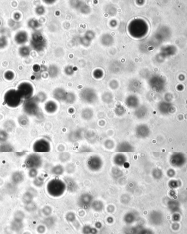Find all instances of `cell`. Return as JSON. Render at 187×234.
Masks as SVG:
<instances>
[{
	"mask_svg": "<svg viewBox=\"0 0 187 234\" xmlns=\"http://www.w3.org/2000/svg\"><path fill=\"white\" fill-rule=\"evenodd\" d=\"M24 218H25V214L23 212L18 211L15 213L14 215V220H13L23 222Z\"/></svg>",
	"mask_w": 187,
	"mask_h": 234,
	"instance_id": "cell-34",
	"label": "cell"
},
{
	"mask_svg": "<svg viewBox=\"0 0 187 234\" xmlns=\"http://www.w3.org/2000/svg\"><path fill=\"white\" fill-rule=\"evenodd\" d=\"M24 227L23 222L13 220L11 224V228L13 231L15 232L21 231Z\"/></svg>",
	"mask_w": 187,
	"mask_h": 234,
	"instance_id": "cell-19",
	"label": "cell"
},
{
	"mask_svg": "<svg viewBox=\"0 0 187 234\" xmlns=\"http://www.w3.org/2000/svg\"><path fill=\"white\" fill-rule=\"evenodd\" d=\"M79 97L83 102L88 104H93L97 100L96 92L91 88H85L82 90L79 93Z\"/></svg>",
	"mask_w": 187,
	"mask_h": 234,
	"instance_id": "cell-2",
	"label": "cell"
},
{
	"mask_svg": "<svg viewBox=\"0 0 187 234\" xmlns=\"http://www.w3.org/2000/svg\"><path fill=\"white\" fill-rule=\"evenodd\" d=\"M66 189V187L64 182L59 179H53L47 184V191L50 196L56 198L62 196Z\"/></svg>",
	"mask_w": 187,
	"mask_h": 234,
	"instance_id": "cell-1",
	"label": "cell"
},
{
	"mask_svg": "<svg viewBox=\"0 0 187 234\" xmlns=\"http://www.w3.org/2000/svg\"><path fill=\"white\" fill-rule=\"evenodd\" d=\"M127 157L123 153H118L114 155L113 161L116 166L117 167H122L127 163Z\"/></svg>",
	"mask_w": 187,
	"mask_h": 234,
	"instance_id": "cell-11",
	"label": "cell"
},
{
	"mask_svg": "<svg viewBox=\"0 0 187 234\" xmlns=\"http://www.w3.org/2000/svg\"><path fill=\"white\" fill-rule=\"evenodd\" d=\"M24 179L23 173L19 171L14 173L12 176V182L15 185H18L22 183Z\"/></svg>",
	"mask_w": 187,
	"mask_h": 234,
	"instance_id": "cell-17",
	"label": "cell"
},
{
	"mask_svg": "<svg viewBox=\"0 0 187 234\" xmlns=\"http://www.w3.org/2000/svg\"><path fill=\"white\" fill-rule=\"evenodd\" d=\"M25 111L27 113L31 115H35L37 113L38 110V106L37 103L34 101H30L25 106Z\"/></svg>",
	"mask_w": 187,
	"mask_h": 234,
	"instance_id": "cell-12",
	"label": "cell"
},
{
	"mask_svg": "<svg viewBox=\"0 0 187 234\" xmlns=\"http://www.w3.org/2000/svg\"><path fill=\"white\" fill-rule=\"evenodd\" d=\"M14 149L12 146L8 144H3L0 145V152H13Z\"/></svg>",
	"mask_w": 187,
	"mask_h": 234,
	"instance_id": "cell-33",
	"label": "cell"
},
{
	"mask_svg": "<svg viewBox=\"0 0 187 234\" xmlns=\"http://www.w3.org/2000/svg\"><path fill=\"white\" fill-rule=\"evenodd\" d=\"M52 212V209L49 206H46L43 208V213L46 216H49Z\"/></svg>",
	"mask_w": 187,
	"mask_h": 234,
	"instance_id": "cell-45",
	"label": "cell"
},
{
	"mask_svg": "<svg viewBox=\"0 0 187 234\" xmlns=\"http://www.w3.org/2000/svg\"><path fill=\"white\" fill-rule=\"evenodd\" d=\"M93 201V196L91 194L89 193H84L79 196L78 204L80 207L84 210H87L91 207Z\"/></svg>",
	"mask_w": 187,
	"mask_h": 234,
	"instance_id": "cell-7",
	"label": "cell"
},
{
	"mask_svg": "<svg viewBox=\"0 0 187 234\" xmlns=\"http://www.w3.org/2000/svg\"><path fill=\"white\" fill-rule=\"evenodd\" d=\"M33 198V195L32 193V192L28 191L24 195L23 197V201L25 204H27L32 202Z\"/></svg>",
	"mask_w": 187,
	"mask_h": 234,
	"instance_id": "cell-26",
	"label": "cell"
},
{
	"mask_svg": "<svg viewBox=\"0 0 187 234\" xmlns=\"http://www.w3.org/2000/svg\"><path fill=\"white\" fill-rule=\"evenodd\" d=\"M94 116V112L90 108H85L81 112V117L85 120H90Z\"/></svg>",
	"mask_w": 187,
	"mask_h": 234,
	"instance_id": "cell-18",
	"label": "cell"
},
{
	"mask_svg": "<svg viewBox=\"0 0 187 234\" xmlns=\"http://www.w3.org/2000/svg\"><path fill=\"white\" fill-rule=\"evenodd\" d=\"M79 152H92V150L90 148L87 146H82L79 149Z\"/></svg>",
	"mask_w": 187,
	"mask_h": 234,
	"instance_id": "cell-44",
	"label": "cell"
},
{
	"mask_svg": "<svg viewBox=\"0 0 187 234\" xmlns=\"http://www.w3.org/2000/svg\"><path fill=\"white\" fill-rule=\"evenodd\" d=\"M103 164L102 158L97 155L90 157L87 162L88 169L93 172H97L101 170L103 167Z\"/></svg>",
	"mask_w": 187,
	"mask_h": 234,
	"instance_id": "cell-4",
	"label": "cell"
},
{
	"mask_svg": "<svg viewBox=\"0 0 187 234\" xmlns=\"http://www.w3.org/2000/svg\"><path fill=\"white\" fill-rule=\"evenodd\" d=\"M8 137V134L7 132L3 130H1L0 131V142H5Z\"/></svg>",
	"mask_w": 187,
	"mask_h": 234,
	"instance_id": "cell-38",
	"label": "cell"
},
{
	"mask_svg": "<svg viewBox=\"0 0 187 234\" xmlns=\"http://www.w3.org/2000/svg\"><path fill=\"white\" fill-rule=\"evenodd\" d=\"M115 151L117 153H128L134 152V147L129 142L123 141L121 142L116 147Z\"/></svg>",
	"mask_w": 187,
	"mask_h": 234,
	"instance_id": "cell-8",
	"label": "cell"
},
{
	"mask_svg": "<svg viewBox=\"0 0 187 234\" xmlns=\"http://www.w3.org/2000/svg\"><path fill=\"white\" fill-rule=\"evenodd\" d=\"M84 136L88 142L90 143H94L97 140V135L95 132L92 131H87L84 134Z\"/></svg>",
	"mask_w": 187,
	"mask_h": 234,
	"instance_id": "cell-22",
	"label": "cell"
},
{
	"mask_svg": "<svg viewBox=\"0 0 187 234\" xmlns=\"http://www.w3.org/2000/svg\"><path fill=\"white\" fill-rule=\"evenodd\" d=\"M22 97L20 93H18L15 91H10L8 92L5 95V102L8 105L15 107L18 106L21 104Z\"/></svg>",
	"mask_w": 187,
	"mask_h": 234,
	"instance_id": "cell-3",
	"label": "cell"
},
{
	"mask_svg": "<svg viewBox=\"0 0 187 234\" xmlns=\"http://www.w3.org/2000/svg\"><path fill=\"white\" fill-rule=\"evenodd\" d=\"M114 112L119 117H121L125 114L126 109L123 105L119 104L116 107V108L114 109Z\"/></svg>",
	"mask_w": 187,
	"mask_h": 234,
	"instance_id": "cell-27",
	"label": "cell"
},
{
	"mask_svg": "<svg viewBox=\"0 0 187 234\" xmlns=\"http://www.w3.org/2000/svg\"><path fill=\"white\" fill-rule=\"evenodd\" d=\"M107 41V46H109L113 43V38L111 36L108 34L104 35L101 38V42L103 45L106 44V42Z\"/></svg>",
	"mask_w": 187,
	"mask_h": 234,
	"instance_id": "cell-30",
	"label": "cell"
},
{
	"mask_svg": "<svg viewBox=\"0 0 187 234\" xmlns=\"http://www.w3.org/2000/svg\"><path fill=\"white\" fill-rule=\"evenodd\" d=\"M138 234H154V233L149 229L142 228L139 230Z\"/></svg>",
	"mask_w": 187,
	"mask_h": 234,
	"instance_id": "cell-41",
	"label": "cell"
},
{
	"mask_svg": "<svg viewBox=\"0 0 187 234\" xmlns=\"http://www.w3.org/2000/svg\"><path fill=\"white\" fill-rule=\"evenodd\" d=\"M101 99L103 103L109 104L113 102V95L110 92H105L102 95Z\"/></svg>",
	"mask_w": 187,
	"mask_h": 234,
	"instance_id": "cell-25",
	"label": "cell"
},
{
	"mask_svg": "<svg viewBox=\"0 0 187 234\" xmlns=\"http://www.w3.org/2000/svg\"><path fill=\"white\" fill-rule=\"evenodd\" d=\"M51 172L54 175H62L64 172V168L61 165H56L52 169Z\"/></svg>",
	"mask_w": 187,
	"mask_h": 234,
	"instance_id": "cell-23",
	"label": "cell"
},
{
	"mask_svg": "<svg viewBox=\"0 0 187 234\" xmlns=\"http://www.w3.org/2000/svg\"><path fill=\"white\" fill-rule=\"evenodd\" d=\"M70 67H68V68H66V70H65L66 71H66V73L67 74H71L73 73V69H71L70 70Z\"/></svg>",
	"mask_w": 187,
	"mask_h": 234,
	"instance_id": "cell-48",
	"label": "cell"
},
{
	"mask_svg": "<svg viewBox=\"0 0 187 234\" xmlns=\"http://www.w3.org/2000/svg\"><path fill=\"white\" fill-rule=\"evenodd\" d=\"M76 101V96L72 93H67L64 102L68 104H72Z\"/></svg>",
	"mask_w": 187,
	"mask_h": 234,
	"instance_id": "cell-28",
	"label": "cell"
},
{
	"mask_svg": "<svg viewBox=\"0 0 187 234\" xmlns=\"http://www.w3.org/2000/svg\"><path fill=\"white\" fill-rule=\"evenodd\" d=\"M37 230L39 233L42 234V233L44 232V231L46 230V228H45L44 225H40L37 227Z\"/></svg>",
	"mask_w": 187,
	"mask_h": 234,
	"instance_id": "cell-47",
	"label": "cell"
},
{
	"mask_svg": "<svg viewBox=\"0 0 187 234\" xmlns=\"http://www.w3.org/2000/svg\"><path fill=\"white\" fill-rule=\"evenodd\" d=\"M36 206L35 204L34 203L31 202L29 203V204H26V206H25V210L27 211H29V212H31V211H33L34 210H35Z\"/></svg>",
	"mask_w": 187,
	"mask_h": 234,
	"instance_id": "cell-39",
	"label": "cell"
},
{
	"mask_svg": "<svg viewBox=\"0 0 187 234\" xmlns=\"http://www.w3.org/2000/svg\"><path fill=\"white\" fill-rule=\"evenodd\" d=\"M125 105L128 108H138V100L137 97L135 95H130L126 97L125 99Z\"/></svg>",
	"mask_w": 187,
	"mask_h": 234,
	"instance_id": "cell-13",
	"label": "cell"
},
{
	"mask_svg": "<svg viewBox=\"0 0 187 234\" xmlns=\"http://www.w3.org/2000/svg\"><path fill=\"white\" fill-rule=\"evenodd\" d=\"M71 155L70 153L67 152H62L59 155V160L62 163H66L70 159Z\"/></svg>",
	"mask_w": 187,
	"mask_h": 234,
	"instance_id": "cell-32",
	"label": "cell"
},
{
	"mask_svg": "<svg viewBox=\"0 0 187 234\" xmlns=\"http://www.w3.org/2000/svg\"><path fill=\"white\" fill-rule=\"evenodd\" d=\"M37 175H38V171H37V169H30L29 175L30 177L35 179L36 177H37Z\"/></svg>",
	"mask_w": 187,
	"mask_h": 234,
	"instance_id": "cell-40",
	"label": "cell"
},
{
	"mask_svg": "<svg viewBox=\"0 0 187 234\" xmlns=\"http://www.w3.org/2000/svg\"><path fill=\"white\" fill-rule=\"evenodd\" d=\"M112 175L113 177H114L115 179L120 178L123 175V172L122 170H120L118 167H114L112 169Z\"/></svg>",
	"mask_w": 187,
	"mask_h": 234,
	"instance_id": "cell-29",
	"label": "cell"
},
{
	"mask_svg": "<svg viewBox=\"0 0 187 234\" xmlns=\"http://www.w3.org/2000/svg\"><path fill=\"white\" fill-rule=\"evenodd\" d=\"M66 219L70 222H72L74 220H76V217H75L74 214L72 212H69L66 215Z\"/></svg>",
	"mask_w": 187,
	"mask_h": 234,
	"instance_id": "cell-43",
	"label": "cell"
},
{
	"mask_svg": "<svg viewBox=\"0 0 187 234\" xmlns=\"http://www.w3.org/2000/svg\"><path fill=\"white\" fill-rule=\"evenodd\" d=\"M65 183L66 185V189L70 192H74L77 189V185L73 179L70 177L65 179Z\"/></svg>",
	"mask_w": 187,
	"mask_h": 234,
	"instance_id": "cell-16",
	"label": "cell"
},
{
	"mask_svg": "<svg viewBox=\"0 0 187 234\" xmlns=\"http://www.w3.org/2000/svg\"><path fill=\"white\" fill-rule=\"evenodd\" d=\"M58 109V106L55 103L52 101H48L45 105V109L49 113H54Z\"/></svg>",
	"mask_w": 187,
	"mask_h": 234,
	"instance_id": "cell-20",
	"label": "cell"
},
{
	"mask_svg": "<svg viewBox=\"0 0 187 234\" xmlns=\"http://www.w3.org/2000/svg\"><path fill=\"white\" fill-rule=\"evenodd\" d=\"M136 220V216L133 212H129L124 217V220L126 224H130L134 222L135 220Z\"/></svg>",
	"mask_w": 187,
	"mask_h": 234,
	"instance_id": "cell-21",
	"label": "cell"
},
{
	"mask_svg": "<svg viewBox=\"0 0 187 234\" xmlns=\"http://www.w3.org/2000/svg\"><path fill=\"white\" fill-rule=\"evenodd\" d=\"M149 220L153 225H160L163 222V216L158 211H153L149 214Z\"/></svg>",
	"mask_w": 187,
	"mask_h": 234,
	"instance_id": "cell-9",
	"label": "cell"
},
{
	"mask_svg": "<svg viewBox=\"0 0 187 234\" xmlns=\"http://www.w3.org/2000/svg\"><path fill=\"white\" fill-rule=\"evenodd\" d=\"M84 135L81 130H76L71 132L68 136V140L71 142H76L83 139Z\"/></svg>",
	"mask_w": 187,
	"mask_h": 234,
	"instance_id": "cell-15",
	"label": "cell"
},
{
	"mask_svg": "<svg viewBox=\"0 0 187 234\" xmlns=\"http://www.w3.org/2000/svg\"><path fill=\"white\" fill-rule=\"evenodd\" d=\"M49 73L52 76V77H55L58 75V69L56 68L55 66H52V68L49 69Z\"/></svg>",
	"mask_w": 187,
	"mask_h": 234,
	"instance_id": "cell-42",
	"label": "cell"
},
{
	"mask_svg": "<svg viewBox=\"0 0 187 234\" xmlns=\"http://www.w3.org/2000/svg\"><path fill=\"white\" fill-rule=\"evenodd\" d=\"M42 159L38 154H31L27 157L25 164L29 169H37L42 165Z\"/></svg>",
	"mask_w": 187,
	"mask_h": 234,
	"instance_id": "cell-5",
	"label": "cell"
},
{
	"mask_svg": "<svg viewBox=\"0 0 187 234\" xmlns=\"http://www.w3.org/2000/svg\"><path fill=\"white\" fill-rule=\"evenodd\" d=\"M97 230L95 229L91 228L89 226H84V228L83 229V232L84 234H94V232L96 231Z\"/></svg>",
	"mask_w": 187,
	"mask_h": 234,
	"instance_id": "cell-37",
	"label": "cell"
},
{
	"mask_svg": "<svg viewBox=\"0 0 187 234\" xmlns=\"http://www.w3.org/2000/svg\"><path fill=\"white\" fill-rule=\"evenodd\" d=\"M67 92L62 88H57L53 92V97L59 101H64Z\"/></svg>",
	"mask_w": 187,
	"mask_h": 234,
	"instance_id": "cell-14",
	"label": "cell"
},
{
	"mask_svg": "<svg viewBox=\"0 0 187 234\" xmlns=\"http://www.w3.org/2000/svg\"><path fill=\"white\" fill-rule=\"evenodd\" d=\"M104 147L106 149L108 150L113 149L115 147V143L114 141L111 139H107L104 142Z\"/></svg>",
	"mask_w": 187,
	"mask_h": 234,
	"instance_id": "cell-31",
	"label": "cell"
},
{
	"mask_svg": "<svg viewBox=\"0 0 187 234\" xmlns=\"http://www.w3.org/2000/svg\"><path fill=\"white\" fill-rule=\"evenodd\" d=\"M33 183L36 187H40L41 186H42V185L44 183V179L41 177H37L35 179Z\"/></svg>",
	"mask_w": 187,
	"mask_h": 234,
	"instance_id": "cell-36",
	"label": "cell"
},
{
	"mask_svg": "<svg viewBox=\"0 0 187 234\" xmlns=\"http://www.w3.org/2000/svg\"><path fill=\"white\" fill-rule=\"evenodd\" d=\"M150 134L149 128L145 125H140L135 129V135L140 138H145L148 137Z\"/></svg>",
	"mask_w": 187,
	"mask_h": 234,
	"instance_id": "cell-10",
	"label": "cell"
},
{
	"mask_svg": "<svg viewBox=\"0 0 187 234\" xmlns=\"http://www.w3.org/2000/svg\"><path fill=\"white\" fill-rule=\"evenodd\" d=\"M103 207H104L103 203L100 200H94L91 206V207L93 208L94 210L97 212L102 211Z\"/></svg>",
	"mask_w": 187,
	"mask_h": 234,
	"instance_id": "cell-24",
	"label": "cell"
},
{
	"mask_svg": "<svg viewBox=\"0 0 187 234\" xmlns=\"http://www.w3.org/2000/svg\"><path fill=\"white\" fill-rule=\"evenodd\" d=\"M135 115L138 118H141L144 115V109L142 107L136 108L134 112Z\"/></svg>",
	"mask_w": 187,
	"mask_h": 234,
	"instance_id": "cell-35",
	"label": "cell"
},
{
	"mask_svg": "<svg viewBox=\"0 0 187 234\" xmlns=\"http://www.w3.org/2000/svg\"><path fill=\"white\" fill-rule=\"evenodd\" d=\"M109 85H110V88L112 89H113V90H115V89H116L118 87V83H117L116 81H112L110 83Z\"/></svg>",
	"mask_w": 187,
	"mask_h": 234,
	"instance_id": "cell-46",
	"label": "cell"
},
{
	"mask_svg": "<svg viewBox=\"0 0 187 234\" xmlns=\"http://www.w3.org/2000/svg\"><path fill=\"white\" fill-rule=\"evenodd\" d=\"M50 148L49 142L44 138L36 141L33 145V150L36 153L49 152Z\"/></svg>",
	"mask_w": 187,
	"mask_h": 234,
	"instance_id": "cell-6",
	"label": "cell"
}]
</instances>
